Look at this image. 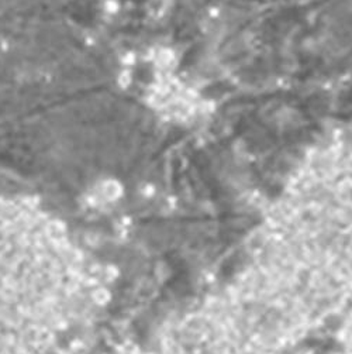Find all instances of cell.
Returning a JSON list of instances; mask_svg holds the SVG:
<instances>
[{
    "instance_id": "obj_1",
    "label": "cell",
    "mask_w": 352,
    "mask_h": 354,
    "mask_svg": "<svg viewBox=\"0 0 352 354\" xmlns=\"http://www.w3.org/2000/svg\"><path fill=\"white\" fill-rule=\"evenodd\" d=\"M96 279L65 229L0 199V354H69L99 304Z\"/></svg>"
}]
</instances>
